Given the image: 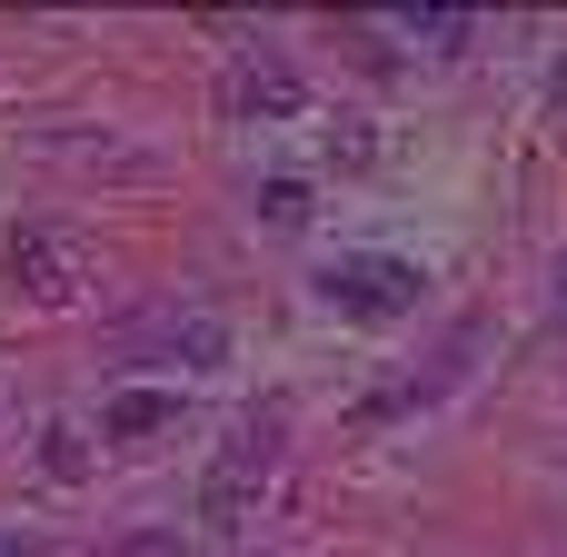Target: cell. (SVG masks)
Instances as JSON below:
<instances>
[{
    "label": "cell",
    "mask_w": 567,
    "mask_h": 557,
    "mask_svg": "<svg viewBox=\"0 0 567 557\" xmlns=\"http://www.w3.org/2000/svg\"><path fill=\"white\" fill-rule=\"evenodd\" d=\"M120 557H189V548H179V538H130Z\"/></svg>",
    "instance_id": "9"
},
{
    "label": "cell",
    "mask_w": 567,
    "mask_h": 557,
    "mask_svg": "<svg viewBox=\"0 0 567 557\" xmlns=\"http://www.w3.org/2000/svg\"><path fill=\"white\" fill-rule=\"evenodd\" d=\"M319 299H329L339 319H409V309H419V269L389 259V249H339V259L319 269Z\"/></svg>",
    "instance_id": "1"
},
{
    "label": "cell",
    "mask_w": 567,
    "mask_h": 557,
    "mask_svg": "<svg viewBox=\"0 0 567 557\" xmlns=\"http://www.w3.org/2000/svg\"><path fill=\"white\" fill-rule=\"evenodd\" d=\"M548 90H558V110H567V60H558V80H548Z\"/></svg>",
    "instance_id": "11"
},
{
    "label": "cell",
    "mask_w": 567,
    "mask_h": 557,
    "mask_svg": "<svg viewBox=\"0 0 567 557\" xmlns=\"http://www.w3.org/2000/svg\"><path fill=\"white\" fill-rule=\"evenodd\" d=\"M130 349H159V359H189V369H219V359H229V329L189 309V319H159V329H140Z\"/></svg>",
    "instance_id": "5"
},
{
    "label": "cell",
    "mask_w": 567,
    "mask_h": 557,
    "mask_svg": "<svg viewBox=\"0 0 567 557\" xmlns=\"http://www.w3.org/2000/svg\"><path fill=\"white\" fill-rule=\"evenodd\" d=\"M0 557H40V538H20V528H0Z\"/></svg>",
    "instance_id": "10"
},
{
    "label": "cell",
    "mask_w": 567,
    "mask_h": 557,
    "mask_svg": "<svg viewBox=\"0 0 567 557\" xmlns=\"http://www.w3.org/2000/svg\"><path fill=\"white\" fill-rule=\"evenodd\" d=\"M100 429H110V439H159V429H179V399H169V389H130V399L100 409Z\"/></svg>",
    "instance_id": "6"
},
{
    "label": "cell",
    "mask_w": 567,
    "mask_h": 557,
    "mask_svg": "<svg viewBox=\"0 0 567 557\" xmlns=\"http://www.w3.org/2000/svg\"><path fill=\"white\" fill-rule=\"evenodd\" d=\"M269 468H279V409L239 419V439L219 448V468H209V488H199L209 528H249V498L269 488Z\"/></svg>",
    "instance_id": "2"
},
{
    "label": "cell",
    "mask_w": 567,
    "mask_h": 557,
    "mask_svg": "<svg viewBox=\"0 0 567 557\" xmlns=\"http://www.w3.org/2000/svg\"><path fill=\"white\" fill-rule=\"evenodd\" d=\"M389 30H409V40H429V50H458V40L478 30V10H389Z\"/></svg>",
    "instance_id": "7"
},
{
    "label": "cell",
    "mask_w": 567,
    "mask_h": 557,
    "mask_svg": "<svg viewBox=\"0 0 567 557\" xmlns=\"http://www.w3.org/2000/svg\"><path fill=\"white\" fill-rule=\"evenodd\" d=\"M299 100H309V90H299V70H289L279 50H249V60L229 70V110H239V120H299Z\"/></svg>",
    "instance_id": "3"
},
{
    "label": "cell",
    "mask_w": 567,
    "mask_h": 557,
    "mask_svg": "<svg viewBox=\"0 0 567 557\" xmlns=\"http://www.w3.org/2000/svg\"><path fill=\"white\" fill-rule=\"evenodd\" d=\"M259 219H269V229H309V189H299V179H269V189H259Z\"/></svg>",
    "instance_id": "8"
},
{
    "label": "cell",
    "mask_w": 567,
    "mask_h": 557,
    "mask_svg": "<svg viewBox=\"0 0 567 557\" xmlns=\"http://www.w3.org/2000/svg\"><path fill=\"white\" fill-rule=\"evenodd\" d=\"M10 289H20V299H40V309H50V299H70V239L20 229V239H10Z\"/></svg>",
    "instance_id": "4"
}]
</instances>
